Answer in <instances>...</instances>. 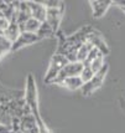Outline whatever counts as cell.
Returning <instances> with one entry per match:
<instances>
[{"instance_id": "1", "label": "cell", "mask_w": 125, "mask_h": 133, "mask_svg": "<svg viewBox=\"0 0 125 133\" xmlns=\"http://www.w3.org/2000/svg\"><path fill=\"white\" fill-rule=\"evenodd\" d=\"M24 101L30 110L31 115L36 118L37 123L42 121L40 113V106H39V93H37V86L32 74H28L26 78V85L24 90Z\"/></svg>"}, {"instance_id": "2", "label": "cell", "mask_w": 125, "mask_h": 133, "mask_svg": "<svg viewBox=\"0 0 125 133\" xmlns=\"http://www.w3.org/2000/svg\"><path fill=\"white\" fill-rule=\"evenodd\" d=\"M68 64V60L64 57L63 55H60V54H53L52 55L51 60H50V65H48V69H47V72L45 75V82L46 83H53L56 77L58 76L60 71Z\"/></svg>"}, {"instance_id": "3", "label": "cell", "mask_w": 125, "mask_h": 133, "mask_svg": "<svg viewBox=\"0 0 125 133\" xmlns=\"http://www.w3.org/2000/svg\"><path fill=\"white\" fill-rule=\"evenodd\" d=\"M108 70H109V66L108 64H105L104 67L94 75V77L92 78L91 81L84 83L82 86V88H80L82 95L83 96H91L92 93H94V91H97L98 88H100L103 86V83H104V78H105V76L108 74Z\"/></svg>"}, {"instance_id": "4", "label": "cell", "mask_w": 125, "mask_h": 133, "mask_svg": "<svg viewBox=\"0 0 125 133\" xmlns=\"http://www.w3.org/2000/svg\"><path fill=\"white\" fill-rule=\"evenodd\" d=\"M83 70V64L82 62H78V61H74V62H68L63 67L58 76L56 77V80L53 83H57V85H61L66 78H69V77H74V76H79L80 72Z\"/></svg>"}, {"instance_id": "5", "label": "cell", "mask_w": 125, "mask_h": 133, "mask_svg": "<svg viewBox=\"0 0 125 133\" xmlns=\"http://www.w3.org/2000/svg\"><path fill=\"white\" fill-rule=\"evenodd\" d=\"M39 41H41V39L37 34H31V32L23 31V32H20V35H19V37H17L16 40L12 42L11 51H19L23 47L32 45V44H36Z\"/></svg>"}, {"instance_id": "6", "label": "cell", "mask_w": 125, "mask_h": 133, "mask_svg": "<svg viewBox=\"0 0 125 133\" xmlns=\"http://www.w3.org/2000/svg\"><path fill=\"white\" fill-rule=\"evenodd\" d=\"M62 15H63V8L47 9V11H46L45 23H47L51 26V29L55 31V34L58 32L60 24H61V20H62Z\"/></svg>"}, {"instance_id": "7", "label": "cell", "mask_w": 125, "mask_h": 133, "mask_svg": "<svg viewBox=\"0 0 125 133\" xmlns=\"http://www.w3.org/2000/svg\"><path fill=\"white\" fill-rule=\"evenodd\" d=\"M20 132L21 133H39L37 121L31 115V112L24 115L20 118Z\"/></svg>"}, {"instance_id": "8", "label": "cell", "mask_w": 125, "mask_h": 133, "mask_svg": "<svg viewBox=\"0 0 125 133\" xmlns=\"http://www.w3.org/2000/svg\"><path fill=\"white\" fill-rule=\"evenodd\" d=\"M88 41L93 45V47H95L98 51L100 52L102 55H104V56L109 52V47L107 46V44H105V41L103 39V36L100 35V32L92 29V31L88 35Z\"/></svg>"}, {"instance_id": "9", "label": "cell", "mask_w": 125, "mask_h": 133, "mask_svg": "<svg viewBox=\"0 0 125 133\" xmlns=\"http://www.w3.org/2000/svg\"><path fill=\"white\" fill-rule=\"evenodd\" d=\"M27 4L30 8L31 17L39 20L40 23H43L46 19V11H47V9L43 6V4L41 1H32V0H28Z\"/></svg>"}, {"instance_id": "10", "label": "cell", "mask_w": 125, "mask_h": 133, "mask_svg": "<svg viewBox=\"0 0 125 133\" xmlns=\"http://www.w3.org/2000/svg\"><path fill=\"white\" fill-rule=\"evenodd\" d=\"M89 3H91L92 10H93V16L95 19L102 17L105 12L108 11L109 8L113 5L112 0H92Z\"/></svg>"}, {"instance_id": "11", "label": "cell", "mask_w": 125, "mask_h": 133, "mask_svg": "<svg viewBox=\"0 0 125 133\" xmlns=\"http://www.w3.org/2000/svg\"><path fill=\"white\" fill-rule=\"evenodd\" d=\"M24 97V91H19V90H10V88H4L0 86V104L10 102L12 99L23 98Z\"/></svg>"}, {"instance_id": "12", "label": "cell", "mask_w": 125, "mask_h": 133, "mask_svg": "<svg viewBox=\"0 0 125 133\" xmlns=\"http://www.w3.org/2000/svg\"><path fill=\"white\" fill-rule=\"evenodd\" d=\"M14 11H15V5L14 1H9V0H0V12L1 15L8 19L10 23L14 16Z\"/></svg>"}, {"instance_id": "13", "label": "cell", "mask_w": 125, "mask_h": 133, "mask_svg": "<svg viewBox=\"0 0 125 133\" xmlns=\"http://www.w3.org/2000/svg\"><path fill=\"white\" fill-rule=\"evenodd\" d=\"M20 32H21L20 26H19L16 23H10V24H9V26H8V29L3 32V36L5 37L6 40H9L12 44V42H14V41L19 37Z\"/></svg>"}, {"instance_id": "14", "label": "cell", "mask_w": 125, "mask_h": 133, "mask_svg": "<svg viewBox=\"0 0 125 133\" xmlns=\"http://www.w3.org/2000/svg\"><path fill=\"white\" fill-rule=\"evenodd\" d=\"M41 26V23L39 20H36L34 17H30L27 21H25V23L20 26V30H21V32L25 31V32H31V34H37V31L40 29Z\"/></svg>"}, {"instance_id": "15", "label": "cell", "mask_w": 125, "mask_h": 133, "mask_svg": "<svg viewBox=\"0 0 125 133\" xmlns=\"http://www.w3.org/2000/svg\"><path fill=\"white\" fill-rule=\"evenodd\" d=\"M61 86L66 87V88H68L71 91H77V90H80V88H82L83 82H82L79 76H74V77L66 78V80L61 83Z\"/></svg>"}, {"instance_id": "16", "label": "cell", "mask_w": 125, "mask_h": 133, "mask_svg": "<svg viewBox=\"0 0 125 133\" xmlns=\"http://www.w3.org/2000/svg\"><path fill=\"white\" fill-rule=\"evenodd\" d=\"M93 49V45H92L89 41H87V42H84L82 46L77 50V61L78 62H84L85 60H87V57H88V54L91 52V50Z\"/></svg>"}, {"instance_id": "17", "label": "cell", "mask_w": 125, "mask_h": 133, "mask_svg": "<svg viewBox=\"0 0 125 133\" xmlns=\"http://www.w3.org/2000/svg\"><path fill=\"white\" fill-rule=\"evenodd\" d=\"M37 35L40 36V39H47V37H53L55 36V31L51 29V26L48 25L47 23H41V26L39 31H37Z\"/></svg>"}, {"instance_id": "18", "label": "cell", "mask_w": 125, "mask_h": 133, "mask_svg": "<svg viewBox=\"0 0 125 133\" xmlns=\"http://www.w3.org/2000/svg\"><path fill=\"white\" fill-rule=\"evenodd\" d=\"M11 46H12L11 42L9 40H6L3 35H0V61L6 54H9L11 51Z\"/></svg>"}, {"instance_id": "19", "label": "cell", "mask_w": 125, "mask_h": 133, "mask_svg": "<svg viewBox=\"0 0 125 133\" xmlns=\"http://www.w3.org/2000/svg\"><path fill=\"white\" fill-rule=\"evenodd\" d=\"M104 65H105V61H104V55L100 54L99 56H97V57L92 61L91 64L87 65V66H89V67L93 70V72H94V74H97V72H99V71L104 67Z\"/></svg>"}, {"instance_id": "20", "label": "cell", "mask_w": 125, "mask_h": 133, "mask_svg": "<svg viewBox=\"0 0 125 133\" xmlns=\"http://www.w3.org/2000/svg\"><path fill=\"white\" fill-rule=\"evenodd\" d=\"M94 75H95V74L93 72V70H92L89 66H84V65H83V70H82V72H80V75H79L83 85L91 81L92 78L94 77Z\"/></svg>"}, {"instance_id": "21", "label": "cell", "mask_w": 125, "mask_h": 133, "mask_svg": "<svg viewBox=\"0 0 125 133\" xmlns=\"http://www.w3.org/2000/svg\"><path fill=\"white\" fill-rule=\"evenodd\" d=\"M46 9H56V8H63V1H58V0H46V1H41Z\"/></svg>"}, {"instance_id": "22", "label": "cell", "mask_w": 125, "mask_h": 133, "mask_svg": "<svg viewBox=\"0 0 125 133\" xmlns=\"http://www.w3.org/2000/svg\"><path fill=\"white\" fill-rule=\"evenodd\" d=\"M9 24H10V21L8 19H5L4 16H0V35H3V32L8 29Z\"/></svg>"}, {"instance_id": "23", "label": "cell", "mask_w": 125, "mask_h": 133, "mask_svg": "<svg viewBox=\"0 0 125 133\" xmlns=\"http://www.w3.org/2000/svg\"><path fill=\"white\" fill-rule=\"evenodd\" d=\"M113 4L121 8V9H125V0H115V1H113Z\"/></svg>"}, {"instance_id": "24", "label": "cell", "mask_w": 125, "mask_h": 133, "mask_svg": "<svg viewBox=\"0 0 125 133\" xmlns=\"http://www.w3.org/2000/svg\"><path fill=\"white\" fill-rule=\"evenodd\" d=\"M121 10H123V11H124V12H125V9H121Z\"/></svg>"}, {"instance_id": "25", "label": "cell", "mask_w": 125, "mask_h": 133, "mask_svg": "<svg viewBox=\"0 0 125 133\" xmlns=\"http://www.w3.org/2000/svg\"><path fill=\"white\" fill-rule=\"evenodd\" d=\"M0 16H3V15H1V12H0Z\"/></svg>"}]
</instances>
